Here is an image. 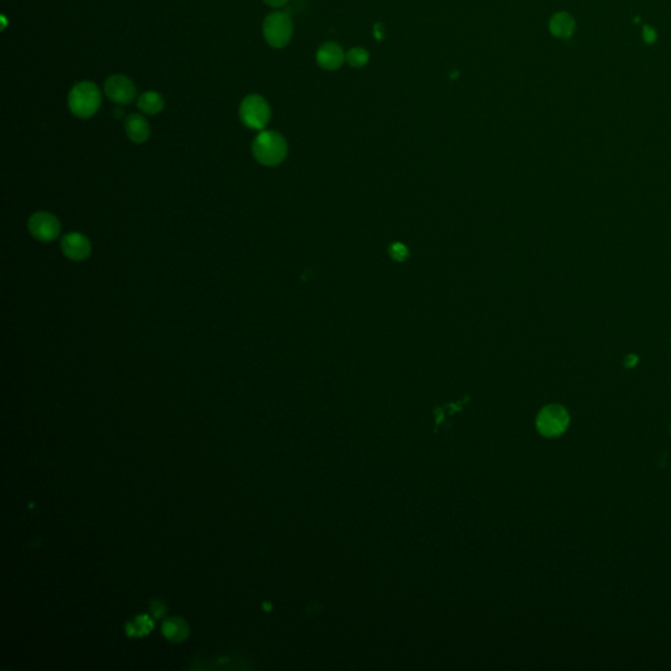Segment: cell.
Masks as SVG:
<instances>
[{
    "mask_svg": "<svg viewBox=\"0 0 671 671\" xmlns=\"http://www.w3.org/2000/svg\"><path fill=\"white\" fill-rule=\"evenodd\" d=\"M570 416L567 409L560 404H550L544 406L537 417V429L546 438H556L567 432Z\"/></svg>",
    "mask_w": 671,
    "mask_h": 671,
    "instance_id": "cell-5",
    "label": "cell"
},
{
    "mask_svg": "<svg viewBox=\"0 0 671 671\" xmlns=\"http://www.w3.org/2000/svg\"><path fill=\"white\" fill-rule=\"evenodd\" d=\"M370 60V54L363 47H353L346 53V62L356 69L365 67Z\"/></svg>",
    "mask_w": 671,
    "mask_h": 671,
    "instance_id": "cell-13",
    "label": "cell"
},
{
    "mask_svg": "<svg viewBox=\"0 0 671 671\" xmlns=\"http://www.w3.org/2000/svg\"><path fill=\"white\" fill-rule=\"evenodd\" d=\"M670 432H671V426H670Z\"/></svg>",
    "mask_w": 671,
    "mask_h": 671,
    "instance_id": "cell-18",
    "label": "cell"
},
{
    "mask_svg": "<svg viewBox=\"0 0 671 671\" xmlns=\"http://www.w3.org/2000/svg\"><path fill=\"white\" fill-rule=\"evenodd\" d=\"M345 60H346V53L343 51V47L336 42L323 44L316 53L317 64L327 71L339 70Z\"/></svg>",
    "mask_w": 671,
    "mask_h": 671,
    "instance_id": "cell-9",
    "label": "cell"
},
{
    "mask_svg": "<svg viewBox=\"0 0 671 671\" xmlns=\"http://www.w3.org/2000/svg\"><path fill=\"white\" fill-rule=\"evenodd\" d=\"M30 235L34 239L49 243L57 239L60 235V219L47 211H40L30 217L28 222Z\"/></svg>",
    "mask_w": 671,
    "mask_h": 671,
    "instance_id": "cell-7",
    "label": "cell"
},
{
    "mask_svg": "<svg viewBox=\"0 0 671 671\" xmlns=\"http://www.w3.org/2000/svg\"><path fill=\"white\" fill-rule=\"evenodd\" d=\"M60 248L64 256L73 261H83L90 257L92 252L90 241L80 232H71L60 240Z\"/></svg>",
    "mask_w": 671,
    "mask_h": 671,
    "instance_id": "cell-8",
    "label": "cell"
},
{
    "mask_svg": "<svg viewBox=\"0 0 671 671\" xmlns=\"http://www.w3.org/2000/svg\"><path fill=\"white\" fill-rule=\"evenodd\" d=\"M240 121L251 130H263L270 121L271 110L268 101L260 95H248L239 106Z\"/></svg>",
    "mask_w": 671,
    "mask_h": 671,
    "instance_id": "cell-4",
    "label": "cell"
},
{
    "mask_svg": "<svg viewBox=\"0 0 671 671\" xmlns=\"http://www.w3.org/2000/svg\"><path fill=\"white\" fill-rule=\"evenodd\" d=\"M392 254L395 258H400V260H404L405 256H406V249L403 245H392Z\"/></svg>",
    "mask_w": 671,
    "mask_h": 671,
    "instance_id": "cell-15",
    "label": "cell"
},
{
    "mask_svg": "<svg viewBox=\"0 0 671 671\" xmlns=\"http://www.w3.org/2000/svg\"><path fill=\"white\" fill-rule=\"evenodd\" d=\"M103 101V95L100 88L90 80H83L76 83L69 93V108L75 117L87 120L93 117Z\"/></svg>",
    "mask_w": 671,
    "mask_h": 671,
    "instance_id": "cell-1",
    "label": "cell"
},
{
    "mask_svg": "<svg viewBox=\"0 0 671 671\" xmlns=\"http://www.w3.org/2000/svg\"><path fill=\"white\" fill-rule=\"evenodd\" d=\"M252 152L260 164L274 167L281 164L286 159L287 143L280 133L264 130L254 138Z\"/></svg>",
    "mask_w": 671,
    "mask_h": 671,
    "instance_id": "cell-2",
    "label": "cell"
},
{
    "mask_svg": "<svg viewBox=\"0 0 671 671\" xmlns=\"http://www.w3.org/2000/svg\"><path fill=\"white\" fill-rule=\"evenodd\" d=\"M125 132L129 139L134 143H145L149 141L151 135V127L149 121L142 114L133 113L125 120Z\"/></svg>",
    "mask_w": 671,
    "mask_h": 671,
    "instance_id": "cell-10",
    "label": "cell"
},
{
    "mask_svg": "<svg viewBox=\"0 0 671 671\" xmlns=\"http://www.w3.org/2000/svg\"><path fill=\"white\" fill-rule=\"evenodd\" d=\"M642 38L646 44H655L657 40V32L649 25H644L642 28Z\"/></svg>",
    "mask_w": 671,
    "mask_h": 671,
    "instance_id": "cell-14",
    "label": "cell"
},
{
    "mask_svg": "<svg viewBox=\"0 0 671 671\" xmlns=\"http://www.w3.org/2000/svg\"><path fill=\"white\" fill-rule=\"evenodd\" d=\"M576 28L574 19L567 12H557L552 16L550 30L557 38H569Z\"/></svg>",
    "mask_w": 671,
    "mask_h": 671,
    "instance_id": "cell-12",
    "label": "cell"
},
{
    "mask_svg": "<svg viewBox=\"0 0 671 671\" xmlns=\"http://www.w3.org/2000/svg\"><path fill=\"white\" fill-rule=\"evenodd\" d=\"M105 96L114 104H132L136 99L134 82L122 74L110 75L104 83Z\"/></svg>",
    "mask_w": 671,
    "mask_h": 671,
    "instance_id": "cell-6",
    "label": "cell"
},
{
    "mask_svg": "<svg viewBox=\"0 0 671 671\" xmlns=\"http://www.w3.org/2000/svg\"><path fill=\"white\" fill-rule=\"evenodd\" d=\"M289 0H264L265 4H268L269 7H273V8H280V7H284V4H287Z\"/></svg>",
    "mask_w": 671,
    "mask_h": 671,
    "instance_id": "cell-17",
    "label": "cell"
},
{
    "mask_svg": "<svg viewBox=\"0 0 671 671\" xmlns=\"http://www.w3.org/2000/svg\"><path fill=\"white\" fill-rule=\"evenodd\" d=\"M294 25L291 16L284 11H276L265 17L263 34L265 41L274 49H282L291 41Z\"/></svg>",
    "mask_w": 671,
    "mask_h": 671,
    "instance_id": "cell-3",
    "label": "cell"
},
{
    "mask_svg": "<svg viewBox=\"0 0 671 671\" xmlns=\"http://www.w3.org/2000/svg\"><path fill=\"white\" fill-rule=\"evenodd\" d=\"M374 36H375V38H376V40H379V41L385 38V34H383V25H382L380 23L375 24V27H374Z\"/></svg>",
    "mask_w": 671,
    "mask_h": 671,
    "instance_id": "cell-16",
    "label": "cell"
},
{
    "mask_svg": "<svg viewBox=\"0 0 671 671\" xmlns=\"http://www.w3.org/2000/svg\"><path fill=\"white\" fill-rule=\"evenodd\" d=\"M136 105H138L139 110L143 112L145 114L156 116V114H159L164 109L165 100L164 97L159 92H156V90H147V92H143L138 97Z\"/></svg>",
    "mask_w": 671,
    "mask_h": 671,
    "instance_id": "cell-11",
    "label": "cell"
}]
</instances>
